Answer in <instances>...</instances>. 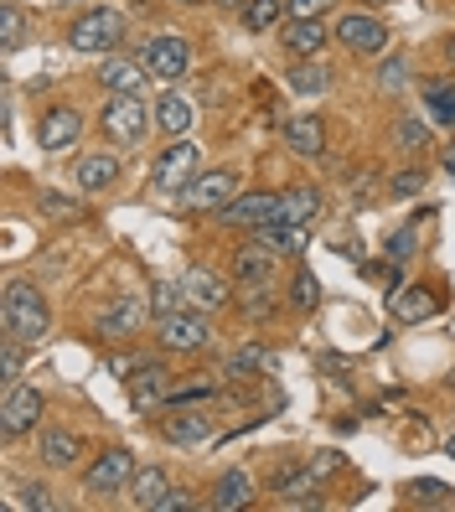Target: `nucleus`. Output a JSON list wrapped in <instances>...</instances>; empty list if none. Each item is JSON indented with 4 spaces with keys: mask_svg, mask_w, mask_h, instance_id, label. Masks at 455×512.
I'll use <instances>...</instances> for the list:
<instances>
[{
    "mask_svg": "<svg viewBox=\"0 0 455 512\" xmlns=\"http://www.w3.org/2000/svg\"><path fill=\"white\" fill-rule=\"evenodd\" d=\"M445 456H455V435H450V445H445Z\"/></svg>",
    "mask_w": 455,
    "mask_h": 512,
    "instance_id": "obj_48",
    "label": "nucleus"
},
{
    "mask_svg": "<svg viewBox=\"0 0 455 512\" xmlns=\"http://www.w3.org/2000/svg\"><path fill=\"white\" fill-rule=\"evenodd\" d=\"M181 300H187L192 311H218L228 300V285L218 275H207V269H192V275L181 280Z\"/></svg>",
    "mask_w": 455,
    "mask_h": 512,
    "instance_id": "obj_13",
    "label": "nucleus"
},
{
    "mask_svg": "<svg viewBox=\"0 0 455 512\" xmlns=\"http://www.w3.org/2000/svg\"><path fill=\"white\" fill-rule=\"evenodd\" d=\"M212 342V326H207V316L202 311H166L161 316V347H176V352H197V347H207Z\"/></svg>",
    "mask_w": 455,
    "mask_h": 512,
    "instance_id": "obj_6",
    "label": "nucleus"
},
{
    "mask_svg": "<svg viewBox=\"0 0 455 512\" xmlns=\"http://www.w3.org/2000/svg\"><path fill=\"white\" fill-rule=\"evenodd\" d=\"M393 140H399L404 150H419L424 140H430V130H424L419 119H399V125H393Z\"/></svg>",
    "mask_w": 455,
    "mask_h": 512,
    "instance_id": "obj_38",
    "label": "nucleus"
},
{
    "mask_svg": "<svg viewBox=\"0 0 455 512\" xmlns=\"http://www.w3.org/2000/svg\"><path fill=\"white\" fill-rule=\"evenodd\" d=\"M424 104H430L440 125H455V83H430L424 88Z\"/></svg>",
    "mask_w": 455,
    "mask_h": 512,
    "instance_id": "obj_33",
    "label": "nucleus"
},
{
    "mask_svg": "<svg viewBox=\"0 0 455 512\" xmlns=\"http://www.w3.org/2000/svg\"><path fill=\"white\" fill-rule=\"evenodd\" d=\"M280 218V197L275 192H249V197H233L228 207H223V223L228 228H264V223H275Z\"/></svg>",
    "mask_w": 455,
    "mask_h": 512,
    "instance_id": "obj_10",
    "label": "nucleus"
},
{
    "mask_svg": "<svg viewBox=\"0 0 455 512\" xmlns=\"http://www.w3.org/2000/svg\"><path fill=\"white\" fill-rule=\"evenodd\" d=\"M238 197V176L233 171H202L181 187V202L197 207V213H223V207Z\"/></svg>",
    "mask_w": 455,
    "mask_h": 512,
    "instance_id": "obj_5",
    "label": "nucleus"
},
{
    "mask_svg": "<svg viewBox=\"0 0 455 512\" xmlns=\"http://www.w3.org/2000/svg\"><path fill=\"white\" fill-rule=\"evenodd\" d=\"M285 47L300 52V57H316V52L326 47V26H321V16H316V21H290V26H285Z\"/></svg>",
    "mask_w": 455,
    "mask_h": 512,
    "instance_id": "obj_21",
    "label": "nucleus"
},
{
    "mask_svg": "<svg viewBox=\"0 0 455 512\" xmlns=\"http://www.w3.org/2000/svg\"><path fill=\"white\" fill-rule=\"evenodd\" d=\"M187 507H192V497H187V492H166V502H161L156 512H187Z\"/></svg>",
    "mask_w": 455,
    "mask_h": 512,
    "instance_id": "obj_44",
    "label": "nucleus"
},
{
    "mask_svg": "<svg viewBox=\"0 0 455 512\" xmlns=\"http://www.w3.org/2000/svg\"><path fill=\"white\" fill-rule=\"evenodd\" d=\"M145 125H150V109L135 99V94H114L109 99V109H104V130L114 135V140H140L145 135Z\"/></svg>",
    "mask_w": 455,
    "mask_h": 512,
    "instance_id": "obj_11",
    "label": "nucleus"
},
{
    "mask_svg": "<svg viewBox=\"0 0 455 512\" xmlns=\"http://www.w3.org/2000/svg\"><path fill=\"white\" fill-rule=\"evenodd\" d=\"M409 502L440 507V502H450V487H445V481H414V487H409Z\"/></svg>",
    "mask_w": 455,
    "mask_h": 512,
    "instance_id": "obj_35",
    "label": "nucleus"
},
{
    "mask_svg": "<svg viewBox=\"0 0 455 512\" xmlns=\"http://www.w3.org/2000/svg\"><path fill=\"white\" fill-rule=\"evenodd\" d=\"M409 249H414V233H404V228H399V233L388 238V254H393V259H404Z\"/></svg>",
    "mask_w": 455,
    "mask_h": 512,
    "instance_id": "obj_43",
    "label": "nucleus"
},
{
    "mask_svg": "<svg viewBox=\"0 0 455 512\" xmlns=\"http://www.w3.org/2000/svg\"><path fill=\"white\" fill-rule=\"evenodd\" d=\"M78 135H83V119L73 109H52L37 130V145L42 150H68V145H78Z\"/></svg>",
    "mask_w": 455,
    "mask_h": 512,
    "instance_id": "obj_14",
    "label": "nucleus"
},
{
    "mask_svg": "<svg viewBox=\"0 0 455 512\" xmlns=\"http://www.w3.org/2000/svg\"><path fill=\"white\" fill-rule=\"evenodd\" d=\"M197 166H202V150L192 145V140H176L166 156L156 161V187L161 192H181L197 176Z\"/></svg>",
    "mask_w": 455,
    "mask_h": 512,
    "instance_id": "obj_8",
    "label": "nucleus"
},
{
    "mask_svg": "<svg viewBox=\"0 0 455 512\" xmlns=\"http://www.w3.org/2000/svg\"><path fill=\"white\" fill-rule=\"evenodd\" d=\"M0 378H6V383L21 378V342L16 337H6V347H0Z\"/></svg>",
    "mask_w": 455,
    "mask_h": 512,
    "instance_id": "obj_40",
    "label": "nucleus"
},
{
    "mask_svg": "<svg viewBox=\"0 0 455 512\" xmlns=\"http://www.w3.org/2000/svg\"><path fill=\"white\" fill-rule=\"evenodd\" d=\"M326 6H331V0H285L290 21H316V16H326Z\"/></svg>",
    "mask_w": 455,
    "mask_h": 512,
    "instance_id": "obj_41",
    "label": "nucleus"
},
{
    "mask_svg": "<svg viewBox=\"0 0 455 512\" xmlns=\"http://www.w3.org/2000/svg\"><path fill=\"white\" fill-rule=\"evenodd\" d=\"M450 63H455V37H450Z\"/></svg>",
    "mask_w": 455,
    "mask_h": 512,
    "instance_id": "obj_50",
    "label": "nucleus"
},
{
    "mask_svg": "<svg viewBox=\"0 0 455 512\" xmlns=\"http://www.w3.org/2000/svg\"><path fill=\"white\" fill-rule=\"evenodd\" d=\"M99 83L109 88V94H135V88H140V68L130 63V57H109V63L99 68Z\"/></svg>",
    "mask_w": 455,
    "mask_h": 512,
    "instance_id": "obj_24",
    "label": "nucleus"
},
{
    "mask_svg": "<svg viewBox=\"0 0 455 512\" xmlns=\"http://www.w3.org/2000/svg\"><path fill=\"white\" fill-rule=\"evenodd\" d=\"M187 63H192V47L181 42V37H150L145 52H140V68L150 78H161V83H176V78H187Z\"/></svg>",
    "mask_w": 455,
    "mask_h": 512,
    "instance_id": "obj_3",
    "label": "nucleus"
},
{
    "mask_svg": "<svg viewBox=\"0 0 455 512\" xmlns=\"http://www.w3.org/2000/svg\"><path fill=\"white\" fill-rule=\"evenodd\" d=\"M254 238L269 249V254H300L306 249V223H264V228H254Z\"/></svg>",
    "mask_w": 455,
    "mask_h": 512,
    "instance_id": "obj_16",
    "label": "nucleus"
},
{
    "mask_svg": "<svg viewBox=\"0 0 455 512\" xmlns=\"http://www.w3.org/2000/svg\"><path fill=\"white\" fill-rule=\"evenodd\" d=\"M290 300H295L300 311H316V300H321V285H316V275H311V269H300V275L290 280Z\"/></svg>",
    "mask_w": 455,
    "mask_h": 512,
    "instance_id": "obj_34",
    "label": "nucleus"
},
{
    "mask_svg": "<svg viewBox=\"0 0 455 512\" xmlns=\"http://www.w3.org/2000/svg\"><path fill=\"white\" fill-rule=\"evenodd\" d=\"M166 476H161V466H150V471H135V481H130V497H135V507H150L156 512L161 502H166Z\"/></svg>",
    "mask_w": 455,
    "mask_h": 512,
    "instance_id": "obj_22",
    "label": "nucleus"
},
{
    "mask_svg": "<svg viewBox=\"0 0 455 512\" xmlns=\"http://www.w3.org/2000/svg\"><path fill=\"white\" fill-rule=\"evenodd\" d=\"M280 16H285V0H249V6H244V26H249V32H269Z\"/></svg>",
    "mask_w": 455,
    "mask_h": 512,
    "instance_id": "obj_31",
    "label": "nucleus"
},
{
    "mask_svg": "<svg viewBox=\"0 0 455 512\" xmlns=\"http://www.w3.org/2000/svg\"><path fill=\"white\" fill-rule=\"evenodd\" d=\"M181 6H197V0H181Z\"/></svg>",
    "mask_w": 455,
    "mask_h": 512,
    "instance_id": "obj_51",
    "label": "nucleus"
},
{
    "mask_svg": "<svg viewBox=\"0 0 455 512\" xmlns=\"http://www.w3.org/2000/svg\"><path fill=\"white\" fill-rule=\"evenodd\" d=\"M316 487H321V471H316V466H306V471H285V476H280V497H285V502H311Z\"/></svg>",
    "mask_w": 455,
    "mask_h": 512,
    "instance_id": "obj_30",
    "label": "nucleus"
},
{
    "mask_svg": "<svg viewBox=\"0 0 455 512\" xmlns=\"http://www.w3.org/2000/svg\"><path fill=\"white\" fill-rule=\"evenodd\" d=\"M393 316H399V321H430L435 316V295H424V290H393Z\"/></svg>",
    "mask_w": 455,
    "mask_h": 512,
    "instance_id": "obj_27",
    "label": "nucleus"
},
{
    "mask_svg": "<svg viewBox=\"0 0 455 512\" xmlns=\"http://www.w3.org/2000/svg\"><path fill=\"white\" fill-rule=\"evenodd\" d=\"M166 368H156V363H140V373H135V388H130V404L135 409H156V404H166Z\"/></svg>",
    "mask_w": 455,
    "mask_h": 512,
    "instance_id": "obj_17",
    "label": "nucleus"
},
{
    "mask_svg": "<svg viewBox=\"0 0 455 512\" xmlns=\"http://www.w3.org/2000/svg\"><path fill=\"white\" fill-rule=\"evenodd\" d=\"M156 125H161L166 135H187V130H192V104L176 99V94H166L161 109H156Z\"/></svg>",
    "mask_w": 455,
    "mask_h": 512,
    "instance_id": "obj_28",
    "label": "nucleus"
},
{
    "mask_svg": "<svg viewBox=\"0 0 455 512\" xmlns=\"http://www.w3.org/2000/svg\"><path fill=\"white\" fill-rule=\"evenodd\" d=\"M388 192L399 197V202H404V197H419V192H424V171H399V176L388 182Z\"/></svg>",
    "mask_w": 455,
    "mask_h": 512,
    "instance_id": "obj_39",
    "label": "nucleus"
},
{
    "mask_svg": "<svg viewBox=\"0 0 455 512\" xmlns=\"http://www.w3.org/2000/svg\"><path fill=\"white\" fill-rule=\"evenodd\" d=\"M285 78H290L295 94H306V99H316V94H326V88H331V68H321V63H300V68L285 73Z\"/></svg>",
    "mask_w": 455,
    "mask_h": 512,
    "instance_id": "obj_29",
    "label": "nucleus"
},
{
    "mask_svg": "<svg viewBox=\"0 0 455 512\" xmlns=\"http://www.w3.org/2000/svg\"><path fill=\"white\" fill-rule=\"evenodd\" d=\"M316 207H321V192L316 187H295V192L280 197V223H311Z\"/></svg>",
    "mask_w": 455,
    "mask_h": 512,
    "instance_id": "obj_23",
    "label": "nucleus"
},
{
    "mask_svg": "<svg viewBox=\"0 0 455 512\" xmlns=\"http://www.w3.org/2000/svg\"><path fill=\"white\" fill-rule=\"evenodd\" d=\"M378 83H383V88H404V83H409V63H404V57H388L383 73H378Z\"/></svg>",
    "mask_w": 455,
    "mask_h": 512,
    "instance_id": "obj_42",
    "label": "nucleus"
},
{
    "mask_svg": "<svg viewBox=\"0 0 455 512\" xmlns=\"http://www.w3.org/2000/svg\"><path fill=\"white\" fill-rule=\"evenodd\" d=\"M78 450H83V445H78V435H68V430H47V435H42V461H47V466H73Z\"/></svg>",
    "mask_w": 455,
    "mask_h": 512,
    "instance_id": "obj_26",
    "label": "nucleus"
},
{
    "mask_svg": "<svg viewBox=\"0 0 455 512\" xmlns=\"http://www.w3.org/2000/svg\"><path fill=\"white\" fill-rule=\"evenodd\" d=\"M109 373H114V378H135V373H140V363H135V357H114Z\"/></svg>",
    "mask_w": 455,
    "mask_h": 512,
    "instance_id": "obj_45",
    "label": "nucleus"
},
{
    "mask_svg": "<svg viewBox=\"0 0 455 512\" xmlns=\"http://www.w3.org/2000/svg\"><path fill=\"white\" fill-rule=\"evenodd\" d=\"M145 321V306H140V300H119V306H109L104 316H99V331H104V337H130V331Z\"/></svg>",
    "mask_w": 455,
    "mask_h": 512,
    "instance_id": "obj_18",
    "label": "nucleus"
},
{
    "mask_svg": "<svg viewBox=\"0 0 455 512\" xmlns=\"http://www.w3.org/2000/svg\"><path fill=\"white\" fill-rule=\"evenodd\" d=\"M26 507H52V497H47V487H26V497H21Z\"/></svg>",
    "mask_w": 455,
    "mask_h": 512,
    "instance_id": "obj_46",
    "label": "nucleus"
},
{
    "mask_svg": "<svg viewBox=\"0 0 455 512\" xmlns=\"http://www.w3.org/2000/svg\"><path fill=\"white\" fill-rule=\"evenodd\" d=\"M0 42H6V47H21L26 42V16L16 6H6V16H0Z\"/></svg>",
    "mask_w": 455,
    "mask_h": 512,
    "instance_id": "obj_36",
    "label": "nucleus"
},
{
    "mask_svg": "<svg viewBox=\"0 0 455 512\" xmlns=\"http://www.w3.org/2000/svg\"><path fill=\"white\" fill-rule=\"evenodd\" d=\"M337 37H342V47H352L357 57H378V52L388 47V26H383L378 16L352 11V16L337 21Z\"/></svg>",
    "mask_w": 455,
    "mask_h": 512,
    "instance_id": "obj_9",
    "label": "nucleus"
},
{
    "mask_svg": "<svg viewBox=\"0 0 455 512\" xmlns=\"http://www.w3.org/2000/svg\"><path fill=\"white\" fill-rule=\"evenodd\" d=\"M47 300L37 295V285H6V300H0V326H6V337L16 342H37L47 331Z\"/></svg>",
    "mask_w": 455,
    "mask_h": 512,
    "instance_id": "obj_1",
    "label": "nucleus"
},
{
    "mask_svg": "<svg viewBox=\"0 0 455 512\" xmlns=\"http://www.w3.org/2000/svg\"><path fill=\"white\" fill-rule=\"evenodd\" d=\"M440 166H445V176H455V145H445V156H440Z\"/></svg>",
    "mask_w": 455,
    "mask_h": 512,
    "instance_id": "obj_47",
    "label": "nucleus"
},
{
    "mask_svg": "<svg viewBox=\"0 0 455 512\" xmlns=\"http://www.w3.org/2000/svg\"><path fill=\"white\" fill-rule=\"evenodd\" d=\"M202 399H212V383L202 378V383H181V388H171L166 394V404L176 409V404H202Z\"/></svg>",
    "mask_w": 455,
    "mask_h": 512,
    "instance_id": "obj_37",
    "label": "nucleus"
},
{
    "mask_svg": "<svg viewBox=\"0 0 455 512\" xmlns=\"http://www.w3.org/2000/svg\"><path fill=\"white\" fill-rule=\"evenodd\" d=\"M161 435L171 445H202V440H212V425H207V414H176L161 425Z\"/></svg>",
    "mask_w": 455,
    "mask_h": 512,
    "instance_id": "obj_19",
    "label": "nucleus"
},
{
    "mask_svg": "<svg viewBox=\"0 0 455 512\" xmlns=\"http://www.w3.org/2000/svg\"><path fill=\"white\" fill-rule=\"evenodd\" d=\"M254 502V481L244 476V471H228L223 481H218V497H212V507L218 512H238V507H249Z\"/></svg>",
    "mask_w": 455,
    "mask_h": 512,
    "instance_id": "obj_20",
    "label": "nucleus"
},
{
    "mask_svg": "<svg viewBox=\"0 0 455 512\" xmlns=\"http://www.w3.org/2000/svg\"><path fill=\"white\" fill-rule=\"evenodd\" d=\"M218 6H244V0H218Z\"/></svg>",
    "mask_w": 455,
    "mask_h": 512,
    "instance_id": "obj_49",
    "label": "nucleus"
},
{
    "mask_svg": "<svg viewBox=\"0 0 455 512\" xmlns=\"http://www.w3.org/2000/svg\"><path fill=\"white\" fill-rule=\"evenodd\" d=\"M233 280L244 285V290H269V285H275V254H269L259 238H254V244H244V249H238V259H233Z\"/></svg>",
    "mask_w": 455,
    "mask_h": 512,
    "instance_id": "obj_12",
    "label": "nucleus"
},
{
    "mask_svg": "<svg viewBox=\"0 0 455 512\" xmlns=\"http://www.w3.org/2000/svg\"><path fill=\"white\" fill-rule=\"evenodd\" d=\"M42 419V394L26 383H6V394H0V430L6 435H26Z\"/></svg>",
    "mask_w": 455,
    "mask_h": 512,
    "instance_id": "obj_7",
    "label": "nucleus"
},
{
    "mask_svg": "<svg viewBox=\"0 0 455 512\" xmlns=\"http://www.w3.org/2000/svg\"><path fill=\"white\" fill-rule=\"evenodd\" d=\"M269 368V352L264 347H238L233 357H228V378H254V373H264Z\"/></svg>",
    "mask_w": 455,
    "mask_h": 512,
    "instance_id": "obj_32",
    "label": "nucleus"
},
{
    "mask_svg": "<svg viewBox=\"0 0 455 512\" xmlns=\"http://www.w3.org/2000/svg\"><path fill=\"white\" fill-rule=\"evenodd\" d=\"M114 176H119V161H114V156H104V150H99V156H83V161H78V187H88V192L109 187Z\"/></svg>",
    "mask_w": 455,
    "mask_h": 512,
    "instance_id": "obj_25",
    "label": "nucleus"
},
{
    "mask_svg": "<svg viewBox=\"0 0 455 512\" xmlns=\"http://www.w3.org/2000/svg\"><path fill=\"white\" fill-rule=\"evenodd\" d=\"M285 145L295 150V156H321L326 150V130L316 114H290L285 119Z\"/></svg>",
    "mask_w": 455,
    "mask_h": 512,
    "instance_id": "obj_15",
    "label": "nucleus"
},
{
    "mask_svg": "<svg viewBox=\"0 0 455 512\" xmlns=\"http://www.w3.org/2000/svg\"><path fill=\"white\" fill-rule=\"evenodd\" d=\"M130 481H135V456H130L125 445H109V450H99V461L88 466L83 487L99 492V497H109V492H125Z\"/></svg>",
    "mask_w": 455,
    "mask_h": 512,
    "instance_id": "obj_4",
    "label": "nucleus"
},
{
    "mask_svg": "<svg viewBox=\"0 0 455 512\" xmlns=\"http://www.w3.org/2000/svg\"><path fill=\"white\" fill-rule=\"evenodd\" d=\"M119 37H125V16L109 11V6L83 11V16L73 21V32H68L73 52H109V47H119Z\"/></svg>",
    "mask_w": 455,
    "mask_h": 512,
    "instance_id": "obj_2",
    "label": "nucleus"
}]
</instances>
